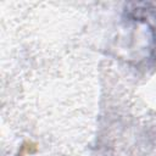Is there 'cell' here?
Returning a JSON list of instances; mask_svg holds the SVG:
<instances>
[{
    "instance_id": "obj_1",
    "label": "cell",
    "mask_w": 156,
    "mask_h": 156,
    "mask_svg": "<svg viewBox=\"0 0 156 156\" xmlns=\"http://www.w3.org/2000/svg\"><path fill=\"white\" fill-rule=\"evenodd\" d=\"M152 39H154V52H155V57H156V23L152 27Z\"/></svg>"
}]
</instances>
